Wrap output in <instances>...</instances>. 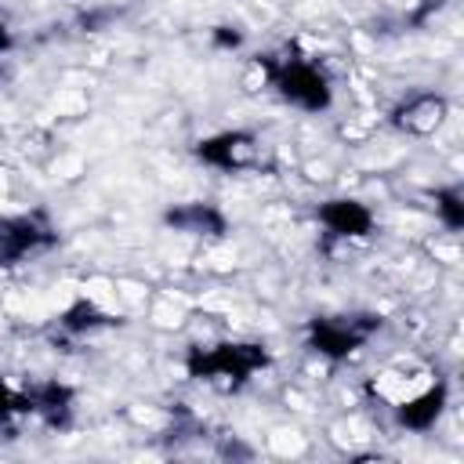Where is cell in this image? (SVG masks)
<instances>
[{
  "mask_svg": "<svg viewBox=\"0 0 464 464\" xmlns=\"http://www.w3.org/2000/svg\"><path fill=\"white\" fill-rule=\"evenodd\" d=\"M326 225L337 232V236H362L366 225H370V214L355 203V199H337L334 207H326Z\"/></svg>",
  "mask_w": 464,
  "mask_h": 464,
  "instance_id": "obj_2",
  "label": "cell"
},
{
  "mask_svg": "<svg viewBox=\"0 0 464 464\" xmlns=\"http://www.w3.org/2000/svg\"><path fill=\"white\" fill-rule=\"evenodd\" d=\"M442 98H435V94H420V98H410L406 105H402V112H399V123L406 127V130H417V134H428V130H435L439 123H442Z\"/></svg>",
  "mask_w": 464,
  "mask_h": 464,
  "instance_id": "obj_1",
  "label": "cell"
}]
</instances>
